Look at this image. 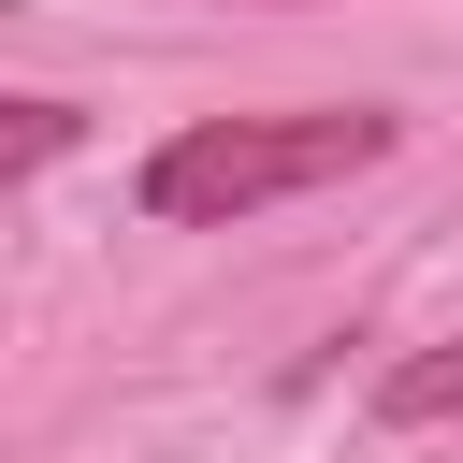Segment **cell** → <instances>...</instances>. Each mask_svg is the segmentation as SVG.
Returning <instances> with one entry per match:
<instances>
[{
    "label": "cell",
    "mask_w": 463,
    "mask_h": 463,
    "mask_svg": "<svg viewBox=\"0 0 463 463\" xmlns=\"http://www.w3.org/2000/svg\"><path fill=\"white\" fill-rule=\"evenodd\" d=\"M391 145H405V116H391V101H289V116H203V130L145 145L130 203H145L159 232H232V217H260V203H304V188H347V174H376Z\"/></svg>",
    "instance_id": "obj_1"
},
{
    "label": "cell",
    "mask_w": 463,
    "mask_h": 463,
    "mask_svg": "<svg viewBox=\"0 0 463 463\" xmlns=\"http://www.w3.org/2000/svg\"><path fill=\"white\" fill-rule=\"evenodd\" d=\"M376 420H391V434H420V420H463V347H405V362L376 376Z\"/></svg>",
    "instance_id": "obj_2"
},
{
    "label": "cell",
    "mask_w": 463,
    "mask_h": 463,
    "mask_svg": "<svg viewBox=\"0 0 463 463\" xmlns=\"http://www.w3.org/2000/svg\"><path fill=\"white\" fill-rule=\"evenodd\" d=\"M0 116H14V145H0V159H14V174H43V159H58V145H72V101H0Z\"/></svg>",
    "instance_id": "obj_3"
}]
</instances>
